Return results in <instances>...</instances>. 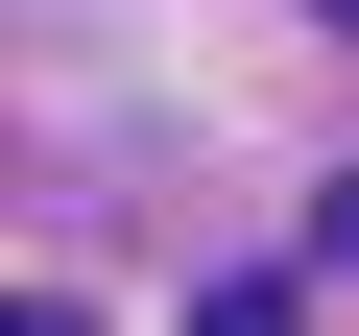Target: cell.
<instances>
[{"mask_svg":"<svg viewBox=\"0 0 359 336\" xmlns=\"http://www.w3.org/2000/svg\"><path fill=\"white\" fill-rule=\"evenodd\" d=\"M311 264H335V288H359V168H335V193H311Z\"/></svg>","mask_w":359,"mask_h":336,"instance_id":"cell-1","label":"cell"},{"mask_svg":"<svg viewBox=\"0 0 359 336\" xmlns=\"http://www.w3.org/2000/svg\"><path fill=\"white\" fill-rule=\"evenodd\" d=\"M335 25H359V0H335Z\"/></svg>","mask_w":359,"mask_h":336,"instance_id":"cell-2","label":"cell"}]
</instances>
